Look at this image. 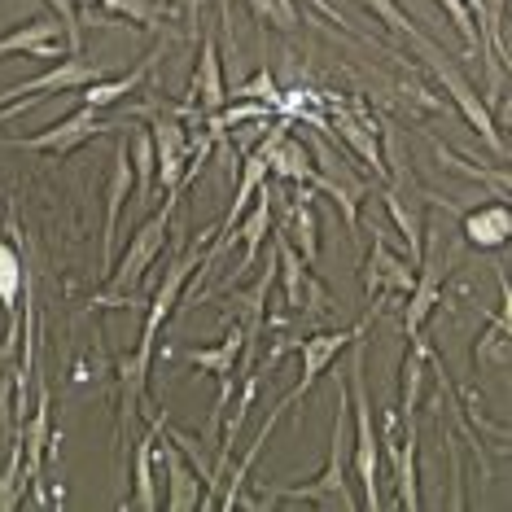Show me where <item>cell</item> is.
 Listing matches in <instances>:
<instances>
[{
	"label": "cell",
	"mask_w": 512,
	"mask_h": 512,
	"mask_svg": "<svg viewBox=\"0 0 512 512\" xmlns=\"http://www.w3.org/2000/svg\"><path fill=\"white\" fill-rule=\"evenodd\" d=\"M184 193H189V184H176V189L167 193V202H162L158 211L145 219V224H136V228H132V237H127L123 254H114L110 267H106V285H101L97 294L88 298V307H141L136 289L145 285L149 267L158 263L162 246H167L171 219H176V206H180V197H184Z\"/></svg>",
	"instance_id": "1"
},
{
	"label": "cell",
	"mask_w": 512,
	"mask_h": 512,
	"mask_svg": "<svg viewBox=\"0 0 512 512\" xmlns=\"http://www.w3.org/2000/svg\"><path fill=\"white\" fill-rule=\"evenodd\" d=\"M294 127H302V123H294ZM302 141H307V154H311V180H307L311 193L329 197V202L337 206V215H342L351 246L364 250V224H359V211H364V202L377 193V180L359 176L355 162L337 149L333 136L316 132V127H307V136H302Z\"/></svg>",
	"instance_id": "2"
},
{
	"label": "cell",
	"mask_w": 512,
	"mask_h": 512,
	"mask_svg": "<svg viewBox=\"0 0 512 512\" xmlns=\"http://www.w3.org/2000/svg\"><path fill=\"white\" fill-rule=\"evenodd\" d=\"M351 364H346V399H351V421H355V447L351 464L359 477V508L377 512L381 504V442H377V412H372V394H368V333H359L351 346Z\"/></svg>",
	"instance_id": "3"
},
{
	"label": "cell",
	"mask_w": 512,
	"mask_h": 512,
	"mask_svg": "<svg viewBox=\"0 0 512 512\" xmlns=\"http://www.w3.org/2000/svg\"><path fill=\"white\" fill-rule=\"evenodd\" d=\"M346 377L337 372V412H333V429H329V460L316 477H298V482H281V486H267V499L281 504V499H307L311 508L320 512H355L359 495L351 491V477H346Z\"/></svg>",
	"instance_id": "4"
},
{
	"label": "cell",
	"mask_w": 512,
	"mask_h": 512,
	"mask_svg": "<svg viewBox=\"0 0 512 512\" xmlns=\"http://www.w3.org/2000/svg\"><path fill=\"white\" fill-rule=\"evenodd\" d=\"M412 49H416V57H421L425 71L434 75V84H438L442 92H447V101L464 114V123H469L473 132L486 141V149H491V154H499V158H508V141H504V132H499V123H495L491 106H486L482 92H477V88L469 84V79H464V71L456 66V57L442 49V44H438L434 36H429V31H425V36H416V40H412Z\"/></svg>",
	"instance_id": "5"
},
{
	"label": "cell",
	"mask_w": 512,
	"mask_h": 512,
	"mask_svg": "<svg viewBox=\"0 0 512 512\" xmlns=\"http://www.w3.org/2000/svg\"><path fill=\"white\" fill-rule=\"evenodd\" d=\"M211 237H215V224L202 228L189 241V246H184L176 259H171L167 276H162L158 289H154V298L145 302V329H141V342H136V346H149V351H158V337H162V329H167V320L180 311L184 289L193 285V276H197V267H202V259H206V246H211Z\"/></svg>",
	"instance_id": "6"
},
{
	"label": "cell",
	"mask_w": 512,
	"mask_h": 512,
	"mask_svg": "<svg viewBox=\"0 0 512 512\" xmlns=\"http://www.w3.org/2000/svg\"><path fill=\"white\" fill-rule=\"evenodd\" d=\"M456 263H460V250L447 254V246H442V237H438V228L425 224L421 259H416V281H412V289H407V298H403V333L407 337L425 333V324H429V316H434V307H442V281H447V267H456Z\"/></svg>",
	"instance_id": "7"
},
{
	"label": "cell",
	"mask_w": 512,
	"mask_h": 512,
	"mask_svg": "<svg viewBox=\"0 0 512 512\" xmlns=\"http://www.w3.org/2000/svg\"><path fill=\"white\" fill-rule=\"evenodd\" d=\"M272 250H276V285H281V294H285V311L324 324L333 316V294L320 285L316 267H307V259L289 246L281 228H272Z\"/></svg>",
	"instance_id": "8"
},
{
	"label": "cell",
	"mask_w": 512,
	"mask_h": 512,
	"mask_svg": "<svg viewBox=\"0 0 512 512\" xmlns=\"http://www.w3.org/2000/svg\"><path fill=\"white\" fill-rule=\"evenodd\" d=\"M241 346H246V333H241V324L228 320L224 337H219L215 346H184L180 351V364L189 368H202L206 377H215V407H211V429L219 434V425H224V412L232 403V394H237V364H241Z\"/></svg>",
	"instance_id": "9"
},
{
	"label": "cell",
	"mask_w": 512,
	"mask_h": 512,
	"mask_svg": "<svg viewBox=\"0 0 512 512\" xmlns=\"http://www.w3.org/2000/svg\"><path fill=\"white\" fill-rule=\"evenodd\" d=\"M106 132H114V127L101 119L97 110L75 106L71 114H62L57 123L40 127L36 136H9V141H0V145H9V149H27V154H53V158H66V154H75L79 145L97 141V136H106Z\"/></svg>",
	"instance_id": "10"
},
{
	"label": "cell",
	"mask_w": 512,
	"mask_h": 512,
	"mask_svg": "<svg viewBox=\"0 0 512 512\" xmlns=\"http://www.w3.org/2000/svg\"><path fill=\"white\" fill-rule=\"evenodd\" d=\"M359 276H364V294H368V311L386 307V298H407V289L416 281V263L394 254L381 237H372L364 246V263H359Z\"/></svg>",
	"instance_id": "11"
},
{
	"label": "cell",
	"mask_w": 512,
	"mask_h": 512,
	"mask_svg": "<svg viewBox=\"0 0 512 512\" xmlns=\"http://www.w3.org/2000/svg\"><path fill=\"white\" fill-rule=\"evenodd\" d=\"M149 372H154V351L149 346H132L114 359V381H119V460L127 456V434H132V421H141V407H145V394H149Z\"/></svg>",
	"instance_id": "12"
},
{
	"label": "cell",
	"mask_w": 512,
	"mask_h": 512,
	"mask_svg": "<svg viewBox=\"0 0 512 512\" xmlns=\"http://www.w3.org/2000/svg\"><path fill=\"white\" fill-rule=\"evenodd\" d=\"M184 110L202 114L211 119L215 110L228 106V84H224V53H219V31L206 27L202 31V53H197V66H193V79L184 88Z\"/></svg>",
	"instance_id": "13"
},
{
	"label": "cell",
	"mask_w": 512,
	"mask_h": 512,
	"mask_svg": "<svg viewBox=\"0 0 512 512\" xmlns=\"http://www.w3.org/2000/svg\"><path fill=\"white\" fill-rule=\"evenodd\" d=\"M106 75V66L101 62H88L84 53H71L62 57V62H53L49 71H40L36 79H22V84H9L0 88V106H9V101L18 97H53V92H79L84 84Z\"/></svg>",
	"instance_id": "14"
},
{
	"label": "cell",
	"mask_w": 512,
	"mask_h": 512,
	"mask_svg": "<svg viewBox=\"0 0 512 512\" xmlns=\"http://www.w3.org/2000/svg\"><path fill=\"white\" fill-rule=\"evenodd\" d=\"M31 281L27 272V259H22V250L14 246L9 237H0V311H5V337H0V355H5V364H14V351L22 342V285Z\"/></svg>",
	"instance_id": "15"
},
{
	"label": "cell",
	"mask_w": 512,
	"mask_h": 512,
	"mask_svg": "<svg viewBox=\"0 0 512 512\" xmlns=\"http://www.w3.org/2000/svg\"><path fill=\"white\" fill-rule=\"evenodd\" d=\"M36 57V62H62L71 57V44H66V31L57 18H27L22 27H9L0 36V57Z\"/></svg>",
	"instance_id": "16"
},
{
	"label": "cell",
	"mask_w": 512,
	"mask_h": 512,
	"mask_svg": "<svg viewBox=\"0 0 512 512\" xmlns=\"http://www.w3.org/2000/svg\"><path fill=\"white\" fill-rule=\"evenodd\" d=\"M162 49H167V44H158L154 53H145L127 75H101V79H92V84H84V88L75 92V106H84V110H97V114H101V110L119 106V101H127V97H136L145 79L154 75V66H158Z\"/></svg>",
	"instance_id": "17"
},
{
	"label": "cell",
	"mask_w": 512,
	"mask_h": 512,
	"mask_svg": "<svg viewBox=\"0 0 512 512\" xmlns=\"http://www.w3.org/2000/svg\"><path fill=\"white\" fill-rule=\"evenodd\" d=\"M499 289H504V302H499V311L491 316V324L477 333L473 364L482 368V372H499V377H504L508 364H512V294H508L504 267H499Z\"/></svg>",
	"instance_id": "18"
},
{
	"label": "cell",
	"mask_w": 512,
	"mask_h": 512,
	"mask_svg": "<svg viewBox=\"0 0 512 512\" xmlns=\"http://www.w3.org/2000/svg\"><path fill=\"white\" fill-rule=\"evenodd\" d=\"M132 189H136V176H132V154H127V141L114 149L110 158V176H106V215H101V263L110 267L114 259V232H119V219H123V206L132 202Z\"/></svg>",
	"instance_id": "19"
},
{
	"label": "cell",
	"mask_w": 512,
	"mask_h": 512,
	"mask_svg": "<svg viewBox=\"0 0 512 512\" xmlns=\"http://www.w3.org/2000/svg\"><path fill=\"white\" fill-rule=\"evenodd\" d=\"M289 215H285V241L294 246L307 267L320 263V215H316V193H311V184H289Z\"/></svg>",
	"instance_id": "20"
},
{
	"label": "cell",
	"mask_w": 512,
	"mask_h": 512,
	"mask_svg": "<svg viewBox=\"0 0 512 512\" xmlns=\"http://www.w3.org/2000/svg\"><path fill=\"white\" fill-rule=\"evenodd\" d=\"M460 237L473 250H504L512 241V206L508 202H482L460 215Z\"/></svg>",
	"instance_id": "21"
},
{
	"label": "cell",
	"mask_w": 512,
	"mask_h": 512,
	"mask_svg": "<svg viewBox=\"0 0 512 512\" xmlns=\"http://www.w3.org/2000/svg\"><path fill=\"white\" fill-rule=\"evenodd\" d=\"M162 421H167V412H154V421L145 425V434L127 447V451H132V499H123V504H136L141 512L162 508V499L154 491V451H158Z\"/></svg>",
	"instance_id": "22"
},
{
	"label": "cell",
	"mask_w": 512,
	"mask_h": 512,
	"mask_svg": "<svg viewBox=\"0 0 512 512\" xmlns=\"http://www.w3.org/2000/svg\"><path fill=\"white\" fill-rule=\"evenodd\" d=\"M154 456L162 460V469H167V512H193L202 508V477L189 460L180 456L176 442H167L158 434V451Z\"/></svg>",
	"instance_id": "23"
},
{
	"label": "cell",
	"mask_w": 512,
	"mask_h": 512,
	"mask_svg": "<svg viewBox=\"0 0 512 512\" xmlns=\"http://www.w3.org/2000/svg\"><path fill=\"white\" fill-rule=\"evenodd\" d=\"M429 355L434 346L425 342V333L407 337V355H403V372H399V421H416V403H421V390H425V368H429Z\"/></svg>",
	"instance_id": "24"
},
{
	"label": "cell",
	"mask_w": 512,
	"mask_h": 512,
	"mask_svg": "<svg viewBox=\"0 0 512 512\" xmlns=\"http://www.w3.org/2000/svg\"><path fill=\"white\" fill-rule=\"evenodd\" d=\"M267 171H272L276 180H285V184H307V180H311L307 141H302V136H294V127H289L285 136H276L272 149H267Z\"/></svg>",
	"instance_id": "25"
},
{
	"label": "cell",
	"mask_w": 512,
	"mask_h": 512,
	"mask_svg": "<svg viewBox=\"0 0 512 512\" xmlns=\"http://www.w3.org/2000/svg\"><path fill=\"white\" fill-rule=\"evenodd\" d=\"M434 154H438V162L447 171H456V176H464V180H473V184H482V189H491L495 193V202H512V184H508V167H477V162H469V158H460L456 149H447L442 141H434Z\"/></svg>",
	"instance_id": "26"
},
{
	"label": "cell",
	"mask_w": 512,
	"mask_h": 512,
	"mask_svg": "<svg viewBox=\"0 0 512 512\" xmlns=\"http://www.w3.org/2000/svg\"><path fill=\"white\" fill-rule=\"evenodd\" d=\"M381 189V206H386V215H390V224L399 228V237H403V246H407V259H421V237H425V224H421V215L412 211V202L399 193V189H390V184H377Z\"/></svg>",
	"instance_id": "27"
},
{
	"label": "cell",
	"mask_w": 512,
	"mask_h": 512,
	"mask_svg": "<svg viewBox=\"0 0 512 512\" xmlns=\"http://www.w3.org/2000/svg\"><path fill=\"white\" fill-rule=\"evenodd\" d=\"M127 154H132V202H149L154 197V176H158V162H154V136H149L145 123H132V141H127Z\"/></svg>",
	"instance_id": "28"
},
{
	"label": "cell",
	"mask_w": 512,
	"mask_h": 512,
	"mask_svg": "<svg viewBox=\"0 0 512 512\" xmlns=\"http://www.w3.org/2000/svg\"><path fill=\"white\" fill-rule=\"evenodd\" d=\"M27 499V482H22V425L9 429L5 464H0V512H18Z\"/></svg>",
	"instance_id": "29"
},
{
	"label": "cell",
	"mask_w": 512,
	"mask_h": 512,
	"mask_svg": "<svg viewBox=\"0 0 512 512\" xmlns=\"http://www.w3.org/2000/svg\"><path fill=\"white\" fill-rule=\"evenodd\" d=\"M97 9H106L110 18H123V22L145 27V31H154L167 22V5H158V0H97Z\"/></svg>",
	"instance_id": "30"
},
{
	"label": "cell",
	"mask_w": 512,
	"mask_h": 512,
	"mask_svg": "<svg viewBox=\"0 0 512 512\" xmlns=\"http://www.w3.org/2000/svg\"><path fill=\"white\" fill-rule=\"evenodd\" d=\"M246 9H250V18L259 22V31L272 27V31H285V36H294V31L302 27L294 0H246Z\"/></svg>",
	"instance_id": "31"
},
{
	"label": "cell",
	"mask_w": 512,
	"mask_h": 512,
	"mask_svg": "<svg viewBox=\"0 0 512 512\" xmlns=\"http://www.w3.org/2000/svg\"><path fill=\"white\" fill-rule=\"evenodd\" d=\"M359 5H364L368 14L381 22V27H390L394 36H403L407 44H412L416 36H425V27H421V22H416L412 14H407V9L399 5V0H359Z\"/></svg>",
	"instance_id": "32"
},
{
	"label": "cell",
	"mask_w": 512,
	"mask_h": 512,
	"mask_svg": "<svg viewBox=\"0 0 512 512\" xmlns=\"http://www.w3.org/2000/svg\"><path fill=\"white\" fill-rule=\"evenodd\" d=\"M434 5L451 18V27H456V36L464 40V49H469V53H482V36H477V22H473V14H469V5H464V0H434Z\"/></svg>",
	"instance_id": "33"
},
{
	"label": "cell",
	"mask_w": 512,
	"mask_h": 512,
	"mask_svg": "<svg viewBox=\"0 0 512 512\" xmlns=\"http://www.w3.org/2000/svg\"><path fill=\"white\" fill-rule=\"evenodd\" d=\"M232 97H250V101H267V106H281V84H276V75H272V66H259L246 84H241Z\"/></svg>",
	"instance_id": "34"
},
{
	"label": "cell",
	"mask_w": 512,
	"mask_h": 512,
	"mask_svg": "<svg viewBox=\"0 0 512 512\" xmlns=\"http://www.w3.org/2000/svg\"><path fill=\"white\" fill-rule=\"evenodd\" d=\"M311 5V14H320L324 22H329V27H342V36H355V40H364V44H377V40H368V36H359V31L351 27V22L342 18V9L333 5V0H307Z\"/></svg>",
	"instance_id": "35"
},
{
	"label": "cell",
	"mask_w": 512,
	"mask_h": 512,
	"mask_svg": "<svg viewBox=\"0 0 512 512\" xmlns=\"http://www.w3.org/2000/svg\"><path fill=\"white\" fill-rule=\"evenodd\" d=\"M40 101H49V97H18V101H9V106H0V123H9V119H18L22 110H31V106H40Z\"/></svg>",
	"instance_id": "36"
},
{
	"label": "cell",
	"mask_w": 512,
	"mask_h": 512,
	"mask_svg": "<svg viewBox=\"0 0 512 512\" xmlns=\"http://www.w3.org/2000/svg\"><path fill=\"white\" fill-rule=\"evenodd\" d=\"M75 5H79V9H97V0H75Z\"/></svg>",
	"instance_id": "37"
},
{
	"label": "cell",
	"mask_w": 512,
	"mask_h": 512,
	"mask_svg": "<svg viewBox=\"0 0 512 512\" xmlns=\"http://www.w3.org/2000/svg\"><path fill=\"white\" fill-rule=\"evenodd\" d=\"M158 5H171V0H158Z\"/></svg>",
	"instance_id": "38"
}]
</instances>
